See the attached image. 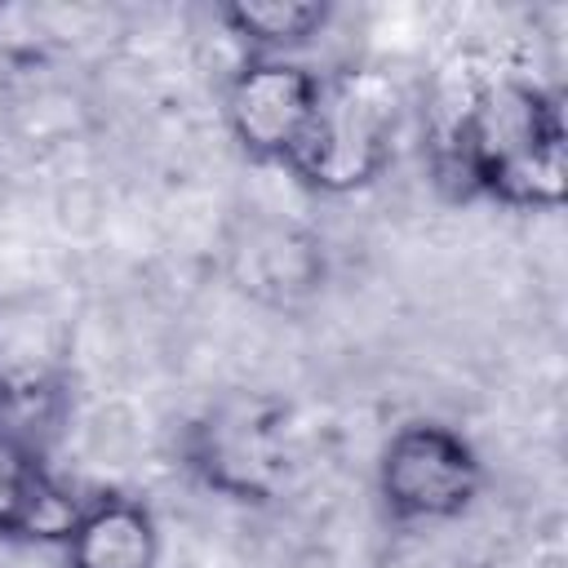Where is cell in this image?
<instances>
[{"label":"cell","instance_id":"6da1fadb","mask_svg":"<svg viewBox=\"0 0 568 568\" xmlns=\"http://www.w3.org/2000/svg\"><path fill=\"white\" fill-rule=\"evenodd\" d=\"M439 155L466 191L519 213H550L568 195V133L559 98L501 75L475 84L444 124Z\"/></svg>","mask_w":568,"mask_h":568},{"label":"cell","instance_id":"7a4b0ae2","mask_svg":"<svg viewBox=\"0 0 568 568\" xmlns=\"http://www.w3.org/2000/svg\"><path fill=\"white\" fill-rule=\"evenodd\" d=\"M395 93L373 71H342L324 80L315 120L288 160L293 178L320 195H351L373 186L395 155Z\"/></svg>","mask_w":568,"mask_h":568},{"label":"cell","instance_id":"3957f363","mask_svg":"<svg viewBox=\"0 0 568 568\" xmlns=\"http://www.w3.org/2000/svg\"><path fill=\"white\" fill-rule=\"evenodd\" d=\"M484 462L466 435L444 422H408L390 435L377 462V493L399 524H439L475 506Z\"/></svg>","mask_w":568,"mask_h":568},{"label":"cell","instance_id":"277c9868","mask_svg":"<svg viewBox=\"0 0 568 568\" xmlns=\"http://www.w3.org/2000/svg\"><path fill=\"white\" fill-rule=\"evenodd\" d=\"M320 93L324 75L311 67L293 58H248L226 84V129L248 160L288 169L315 120Z\"/></svg>","mask_w":568,"mask_h":568},{"label":"cell","instance_id":"5b68a950","mask_svg":"<svg viewBox=\"0 0 568 568\" xmlns=\"http://www.w3.org/2000/svg\"><path fill=\"white\" fill-rule=\"evenodd\" d=\"M186 457L209 488L235 501H266L288 470L284 435L257 404H226L209 413L200 426H191Z\"/></svg>","mask_w":568,"mask_h":568},{"label":"cell","instance_id":"8992f818","mask_svg":"<svg viewBox=\"0 0 568 568\" xmlns=\"http://www.w3.org/2000/svg\"><path fill=\"white\" fill-rule=\"evenodd\" d=\"M71 497L44 466V457L0 422V537L9 541H67L80 519Z\"/></svg>","mask_w":568,"mask_h":568},{"label":"cell","instance_id":"52a82bcc","mask_svg":"<svg viewBox=\"0 0 568 568\" xmlns=\"http://www.w3.org/2000/svg\"><path fill=\"white\" fill-rule=\"evenodd\" d=\"M62 546H67V568H155L160 564L155 515L124 493H102L84 501Z\"/></svg>","mask_w":568,"mask_h":568},{"label":"cell","instance_id":"ba28073f","mask_svg":"<svg viewBox=\"0 0 568 568\" xmlns=\"http://www.w3.org/2000/svg\"><path fill=\"white\" fill-rule=\"evenodd\" d=\"M62 382V333L36 306H0V408H36Z\"/></svg>","mask_w":568,"mask_h":568},{"label":"cell","instance_id":"9c48e42d","mask_svg":"<svg viewBox=\"0 0 568 568\" xmlns=\"http://www.w3.org/2000/svg\"><path fill=\"white\" fill-rule=\"evenodd\" d=\"M333 9L320 0H240L222 9V22L235 40L253 49V58H284L302 49L328 27Z\"/></svg>","mask_w":568,"mask_h":568}]
</instances>
